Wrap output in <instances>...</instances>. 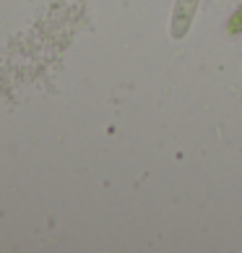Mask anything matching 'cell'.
<instances>
[{"label":"cell","instance_id":"cell-1","mask_svg":"<svg viewBox=\"0 0 242 253\" xmlns=\"http://www.w3.org/2000/svg\"><path fill=\"white\" fill-rule=\"evenodd\" d=\"M240 24H242V8H240V13L229 21V32H237V29H240Z\"/></svg>","mask_w":242,"mask_h":253}]
</instances>
